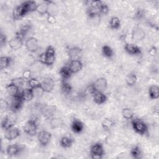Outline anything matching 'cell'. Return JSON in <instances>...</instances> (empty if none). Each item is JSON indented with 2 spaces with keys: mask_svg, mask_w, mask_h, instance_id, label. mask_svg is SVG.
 Returning <instances> with one entry per match:
<instances>
[{
  "mask_svg": "<svg viewBox=\"0 0 159 159\" xmlns=\"http://www.w3.org/2000/svg\"><path fill=\"white\" fill-rule=\"evenodd\" d=\"M39 61L44 65L50 66L53 64L55 60V49L53 47L49 45L45 51L39 56Z\"/></svg>",
  "mask_w": 159,
  "mask_h": 159,
  "instance_id": "1",
  "label": "cell"
},
{
  "mask_svg": "<svg viewBox=\"0 0 159 159\" xmlns=\"http://www.w3.org/2000/svg\"><path fill=\"white\" fill-rule=\"evenodd\" d=\"M132 129L137 134L144 135L148 134V127L142 119L139 118H133L131 120Z\"/></svg>",
  "mask_w": 159,
  "mask_h": 159,
  "instance_id": "2",
  "label": "cell"
},
{
  "mask_svg": "<svg viewBox=\"0 0 159 159\" xmlns=\"http://www.w3.org/2000/svg\"><path fill=\"white\" fill-rule=\"evenodd\" d=\"M91 158L94 159L102 158L105 153L103 145L100 142H96L91 145L89 149Z\"/></svg>",
  "mask_w": 159,
  "mask_h": 159,
  "instance_id": "3",
  "label": "cell"
},
{
  "mask_svg": "<svg viewBox=\"0 0 159 159\" xmlns=\"http://www.w3.org/2000/svg\"><path fill=\"white\" fill-rule=\"evenodd\" d=\"M37 123L35 118L29 119L24 125L23 130L24 132L30 136H34L37 131Z\"/></svg>",
  "mask_w": 159,
  "mask_h": 159,
  "instance_id": "4",
  "label": "cell"
},
{
  "mask_svg": "<svg viewBox=\"0 0 159 159\" xmlns=\"http://www.w3.org/2000/svg\"><path fill=\"white\" fill-rule=\"evenodd\" d=\"M24 100L22 99L20 93L14 96L11 97V101L9 104V109L12 112H16L18 111H19L23 104Z\"/></svg>",
  "mask_w": 159,
  "mask_h": 159,
  "instance_id": "5",
  "label": "cell"
},
{
  "mask_svg": "<svg viewBox=\"0 0 159 159\" xmlns=\"http://www.w3.org/2000/svg\"><path fill=\"white\" fill-rule=\"evenodd\" d=\"M91 86L94 92L104 93L107 88V82L105 78H98L95 81L91 83Z\"/></svg>",
  "mask_w": 159,
  "mask_h": 159,
  "instance_id": "6",
  "label": "cell"
},
{
  "mask_svg": "<svg viewBox=\"0 0 159 159\" xmlns=\"http://www.w3.org/2000/svg\"><path fill=\"white\" fill-rule=\"evenodd\" d=\"M20 132L19 129L14 126H12L4 130V138L7 140H13L19 137Z\"/></svg>",
  "mask_w": 159,
  "mask_h": 159,
  "instance_id": "7",
  "label": "cell"
},
{
  "mask_svg": "<svg viewBox=\"0 0 159 159\" xmlns=\"http://www.w3.org/2000/svg\"><path fill=\"white\" fill-rule=\"evenodd\" d=\"M25 46L26 49L31 53L37 52L39 48L38 40L34 37H30L27 39L25 42Z\"/></svg>",
  "mask_w": 159,
  "mask_h": 159,
  "instance_id": "8",
  "label": "cell"
},
{
  "mask_svg": "<svg viewBox=\"0 0 159 159\" xmlns=\"http://www.w3.org/2000/svg\"><path fill=\"white\" fill-rule=\"evenodd\" d=\"M37 140L42 146H46L52 139V134L47 130H41L37 134Z\"/></svg>",
  "mask_w": 159,
  "mask_h": 159,
  "instance_id": "9",
  "label": "cell"
},
{
  "mask_svg": "<svg viewBox=\"0 0 159 159\" xmlns=\"http://www.w3.org/2000/svg\"><path fill=\"white\" fill-rule=\"evenodd\" d=\"M54 87V80L50 77H46L41 81V88L44 93L52 92Z\"/></svg>",
  "mask_w": 159,
  "mask_h": 159,
  "instance_id": "10",
  "label": "cell"
},
{
  "mask_svg": "<svg viewBox=\"0 0 159 159\" xmlns=\"http://www.w3.org/2000/svg\"><path fill=\"white\" fill-rule=\"evenodd\" d=\"M68 55L70 60H81L83 55V50L79 47H73L68 49Z\"/></svg>",
  "mask_w": 159,
  "mask_h": 159,
  "instance_id": "11",
  "label": "cell"
},
{
  "mask_svg": "<svg viewBox=\"0 0 159 159\" xmlns=\"http://www.w3.org/2000/svg\"><path fill=\"white\" fill-rule=\"evenodd\" d=\"M27 14V13L24 6L21 3L20 5H18L14 8L12 11V18L14 20H19L22 19Z\"/></svg>",
  "mask_w": 159,
  "mask_h": 159,
  "instance_id": "12",
  "label": "cell"
},
{
  "mask_svg": "<svg viewBox=\"0 0 159 159\" xmlns=\"http://www.w3.org/2000/svg\"><path fill=\"white\" fill-rule=\"evenodd\" d=\"M125 51L131 55H139L142 53L141 48L136 44L126 43L124 45Z\"/></svg>",
  "mask_w": 159,
  "mask_h": 159,
  "instance_id": "13",
  "label": "cell"
},
{
  "mask_svg": "<svg viewBox=\"0 0 159 159\" xmlns=\"http://www.w3.org/2000/svg\"><path fill=\"white\" fill-rule=\"evenodd\" d=\"M67 66L72 73H76L81 70L83 68V63L81 60H70Z\"/></svg>",
  "mask_w": 159,
  "mask_h": 159,
  "instance_id": "14",
  "label": "cell"
},
{
  "mask_svg": "<svg viewBox=\"0 0 159 159\" xmlns=\"http://www.w3.org/2000/svg\"><path fill=\"white\" fill-rule=\"evenodd\" d=\"M23 148L18 144H11L7 147L6 152L7 155L14 157L19 155L22 150Z\"/></svg>",
  "mask_w": 159,
  "mask_h": 159,
  "instance_id": "15",
  "label": "cell"
},
{
  "mask_svg": "<svg viewBox=\"0 0 159 159\" xmlns=\"http://www.w3.org/2000/svg\"><path fill=\"white\" fill-rule=\"evenodd\" d=\"M23 43L24 40L16 35L9 41V47L14 50H17L20 49L22 47Z\"/></svg>",
  "mask_w": 159,
  "mask_h": 159,
  "instance_id": "16",
  "label": "cell"
},
{
  "mask_svg": "<svg viewBox=\"0 0 159 159\" xmlns=\"http://www.w3.org/2000/svg\"><path fill=\"white\" fill-rule=\"evenodd\" d=\"M145 37V32L140 28L136 27L132 32V39L135 42H140L144 39Z\"/></svg>",
  "mask_w": 159,
  "mask_h": 159,
  "instance_id": "17",
  "label": "cell"
},
{
  "mask_svg": "<svg viewBox=\"0 0 159 159\" xmlns=\"http://www.w3.org/2000/svg\"><path fill=\"white\" fill-rule=\"evenodd\" d=\"M31 27H32V25L30 23H29V22L25 23L20 28V29L18 31L16 32L15 35L19 37V38L22 39V40H24L27 34L30 30Z\"/></svg>",
  "mask_w": 159,
  "mask_h": 159,
  "instance_id": "18",
  "label": "cell"
},
{
  "mask_svg": "<svg viewBox=\"0 0 159 159\" xmlns=\"http://www.w3.org/2000/svg\"><path fill=\"white\" fill-rule=\"evenodd\" d=\"M51 2L48 1H43L40 2V4H37V7L36 9V11L41 16L43 15H47L49 9V6Z\"/></svg>",
  "mask_w": 159,
  "mask_h": 159,
  "instance_id": "19",
  "label": "cell"
},
{
  "mask_svg": "<svg viewBox=\"0 0 159 159\" xmlns=\"http://www.w3.org/2000/svg\"><path fill=\"white\" fill-rule=\"evenodd\" d=\"M5 88H6V92L11 97L14 96L20 93L19 88L12 81L11 83H9L6 85Z\"/></svg>",
  "mask_w": 159,
  "mask_h": 159,
  "instance_id": "20",
  "label": "cell"
},
{
  "mask_svg": "<svg viewBox=\"0 0 159 159\" xmlns=\"http://www.w3.org/2000/svg\"><path fill=\"white\" fill-rule=\"evenodd\" d=\"M92 96L93 101L99 105L105 103L107 99V96L102 92H94Z\"/></svg>",
  "mask_w": 159,
  "mask_h": 159,
  "instance_id": "21",
  "label": "cell"
},
{
  "mask_svg": "<svg viewBox=\"0 0 159 159\" xmlns=\"http://www.w3.org/2000/svg\"><path fill=\"white\" fill-rule=\"evenodd\" d=\"M16 122V119L14 117L9 116H5L1 121V128L3 130H6L7 129L14 126Z\"/></svg>",
  "mask_w": 159,
  "mask_h": 159,
  "instance_id": "22",
  "label": "cell"
},
{
  "mask_svg": "<svg viewBox=\"0 0 159 159\" xmlns=\"http://www.w3.org/2000/svg\"><path fill=\"white\" fill-rule=\"evenodd\" d=\"M71 129L74 133L80 134L84 129V124L80 120L75 119L71 122Z\"/></svg>",
  "mask_w": 159,
  "mask_h": 159,
  "instance_id": "23",
  "label": "cell"
},
{
  "mask_svg": "<svg viewBox=\"0 0 159 159\" xmlns=\"http://www.w3.org/2000/svg\"><path fill=\"white\" fill-rule=\"evenodd\" d=\"M20 95L24 101H30L35 96L34 89L30 88H25L20 92Z\"/></svg>",
  "mask_w": 159,
  "mask_h": 159,
  "instance_id": "24",
  "label": "cell"
},
{
  "mask_svg": "<svg viewBox=\"0 0 159 159\" xmlns=\"http://www.w3.org/2000/svg\"><path fill=\"white\" fill-rule=\"evenodd\" d=\"M73 142H74L73 138L69 135L63 136L60 140V146L64 148H68L71 147Z\"/></svg>",
  "mask_w": 159,
  "mask_h": 159,
  "instance_id": "25",
  "label": "cell"
},
{
  "mask_svg": "<svg viewBox=\"0 0 159 159\" xmlns=\"http://www.w3.org/2000/svg\"><path fill=\"white\" fill-rule=\"evenodd\" d=\"M12 58L9 56H1L0 58V68L1 70L7 68L11 66Z\"/></svg>",
  "mask_w": 159,
  "mask_h": 159,
  "instance_id": "26",
  "label": "cell"
},
{
  "mask_svg": "<svg viewBox=\"0 0 159 159\" xmlns=\"http://www.w3.org/2000/svg\"><path fill=\"white\" fill-rule=\"evenodd\" d=\"M22 5L24 6L27 13H30L34 11H36L37 4L34 1H25L23 2Z\"/></svg>",
  "mask_w": 159,
  "mask_h": 159,
  "instance_id": "27",
  "label": "cell"
},
{
  "mask_svg": "<svg viewBox=\"0 0 159 159\" xmlns=\"http://www.w3.org/2000/svg\"><path fill=\"white\" fill-rule=\"evenodd\" d=\"M148 95L151 99H157L159 98V87L157 84H153L148 88Z\"/></svg>",
  "mask_w": 159,
  "mask_h": 159,
  "instance_id": "28",
  "label": "cell"
},
{
  "mask_svg": "<svg viewBox=\"0 0 159 159\" xmlns=\"http://www.w3.org/2000/svg\"><path fill=\"white\" fill-rule=\"evenodd\" d=\"M127 84L129 86H134L137 81V76L135 73L131 72L127 74L125 78Z\"/></svg>",
  "mask_w": 159,
  "mask_h": 159,
  "instance_id": "29",
  "label": "cell"
},
{
  "mask_svg": "<svg viewBox=\"0 0 159 159\" xmlns=\"http://www.w3.org/2000/svg\"><path fill=\"white\" fill-rule=\"evenodd\" d=\"M115 125L114 121L110 118H105L101 122L102 129L106 131L111 130Z\"/></svg>",
  "mask_w": 159,
  "mask_h": 159,
  "instance_id": "30",
  "label": "cell"
},
{
  "mask_svg": "<svg viewBox=\"0 0 159 159\" xmlns=\"http://www.w3.org/2000/svg\"><path fill=\"white\" fill-rule=\"evenodd\" d=\"M60 76H61L62 80L66 81L71 76L72 73L71 72V71L70 70V69L68 68V67L66 65V66H64L60 68Z\"/></svg>",
  "mask_w": 159,
  "mask_h": 159,
  "instance_id": "31",
  "label": "cell"
},
{
  "mask_svg": "<svg viewBox=\"0 0 159 159\" xmlns=\"http://www.w3.org/2000/svg\"><path fill=\"white\" fill-rule=\"evenodd\" d=\"M60 88H61V93L65 95H68L71 94L73 89L71 85L69 83H68L66 81H63V80H62L61 83Z\"/></svg>",
  "mask_w": 159,
  "mask_h": 159,
  "instance_id": "32",
  "label": "cell"
},
{
  "mask_svg": "<svg viewBox=\"0 0 159 159\" xmlns=\"http://www.w3.org/2000/svg\"><path fill=\"white\" fill-rule=\"evenodd\" d=\"M109 27L112 30H117L120 27V20L116 16L112 17L109 20Z\"/></svg>",
  "mask_w": 159,
  "mask_h": 159,
  "instance_id": "33",
  "label": "cell"
},
{
  "mask_svg": "<svg viewBox=\"0 0 159 159\" xmlns=\"http://www.w3.org/2000/svg\"><path fill=\"white\" fill-rule=\"evenodd\" d=\"M102 53L104 57L111 58L114 55V51L110 46L107 45H104L102 47Z\"/></svg>",
  "mask_w": 159,
  "mask_h": 159,
  "instance_id": "34",
  "label": "cell"
},
{
  "mask_svg": "<svg viewBox=\"0 0 159 159\" xmlns=\"http://www.w3.org/2000/svg\"><path fill=\"white\" fill-rule=\"evenodd\" d=\"M130 155L133 158L139 159L142 157V150L139 145H135L130 150Z\"/></svg>",
  "mask_w": 159,
  "mask_h": 159,
  "instance_id": "35",
  "label": "cell"
},
{
  "mask_svg": "<svg viewBox=\"0 0 159 159\" xmlns=\"http://www.w3.org/2000/svg\"><path fill=\"white\" fill-rule=\"evenodd\" d=\"M122 116L126 120H132L134 117V112L129 107H125L122 109Z\"/></svg>",
  "mask_w": 159,
  "mask_h": 159,
  "instance_id": "36",
  "label": "cell"
},
{
  "mask_svg": "<svg viewBox=\"0 0 159 159\" xmlns=\"http://www.w3.org/2000/svg\"><path fill=\"white\" fill-rule=\"evenodd\" d=\"M27 84H29V88L35 89L41 88V82L36 78H30L27 80Z\"/></svg>",
  "mask_w": 159,
  "mask_h": 159,
  "instance_id": "37",
  "label": "cell"
},
{
  "mask_svg": "<svg viewBox=\"0 0 159 159\" xmlns=\"http://www.w3.org/2000/svg\"><path fill=\"white\" fill-rule=\"evenodd\" d=\"M99 14H102V15L107 14L108 12H109V6L106 4H104L102 2L99 8Z\"/></svg>",
  "mask_w": 159,
  "mask_h": 159,
  "instance_id": "38",
  "label": "cell"
},
{
  "mask_svg": "<svg viewBox=\"0 0 159 159\" xmlns=\"http://www.w3.org/2000/svg\"><path fill=\"white\" fill-rule=\"evenodd\" d=\"M145 16V12L143 11V9H139L137 11V12H135V18L137 20H140L142 19V18H143Z\"/></svg>",
  "mask_w": 159,
  "mask_h": 159,
  "instance_id": "39",
  "label": "cell"
},
{
  "mask_svg": "<svg viewBox=\"0 0 159 159\" xmlns=\"http://www.w3.org/2000/svg\"><path fill=\"white\" fill-rule=\"evenodd\" d=\"M7 43V37L6 34H4L2 32H1L0 34V45L2 48V47L5 46Z\"/></svg>",
  "mask_w": 159,
  "mask_h": 159,
  "instance_id": "40",
  "label": "cell"
},
{
  "mask_svg": "<svg viewBox=\"0 0 159 159\" xmlns=\"http://www.w3.org/2000/svg\"><path fill=\"white\" fill-rule=\"evenodd\" d=\"M25 80H24L22 77V78H16V79H13L12 80V81L14 82L19 88H20L24 84V82L25 81Z\"/></svg>",
  "mask_w": 159,
  "mask_h": 159,
  "instance_id": "41",
  "label": "cell"
},
{
  "mask_svg": "<svg viewBox=\"0 0 159 159\" xmlns=\"http://www.w3.org/2000/svg\"><path fill=\"white\" fill-rule=\"evenodd\" d=\"M30 76H31V72L29 70H25L22 73V78L25 80H28L29 79H30L31 78Z\"/></svg>",
  "mask_w": 159,
  "mask_h": 159,
  "instance_id": "42",
  "label": "cell"
},
{
  "mask_svg": "<svg viewBox=\"0 0 159 159\" xmlns=\"http://www.w3.org/2000/svg\"><path fill=\"white\" fill-rule=\"evenodd\" d=\"M47 21L48 23L50 24H54L56 22V19L55 17V16L51 14H50L49 12L47 14Z\"/></svg>",
  "mask_w": 159,
  "mask_h": 159,
  "instance_id": "43",
  "label": "cell"
},
{
  "mask_svg": "<svg viewBox=\"0 0 159 159\" xmlns=\"http://www.w3.org/2000/svg\"><path fill=\"white\" fill-rule=\"evenodd\" d=\"M1 107L2 109H6L7 108H9V104L7 103L5 100L1 99Z\"/></svg>",
  "mask_w": 159,
  "mask_h": 159,
  "instance_id": "44",
  "label": "cell"
},
{
  "mask_svg": "<svg viewBox=\"0 0 159 159\" xmlns=\"http://www.w3.org/2000/svg\"><path fill=\"white\" fill-rule=\"evenodd\" d=\"M52 121H50L51 122V125L53 126V127H57L58 125H59V124H60V120L58 119H56V118H53L51 120Z\"/></svg>",
  "mask_w": 159,
  "mask_h": 159,
  "instance_id": "45",
  "label": "cell"
},
{
  "mask_svg": "<svg viewBox=\"0 0 159 159\" xmlns=\"http://www.w3.org/2000/svg\"><path fill=\"white\" fill-rule=\"evenodd\" d=\"M148 53H150V55L151 56H155L157 55V47H155V46H152L150 48V50L148 51Z\"/></svg>",
  "mask_w": 159,
  "mask_h": 159,
  "instance_id": "46",
  "label": "cell"
}]
</instances>
